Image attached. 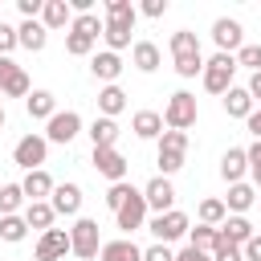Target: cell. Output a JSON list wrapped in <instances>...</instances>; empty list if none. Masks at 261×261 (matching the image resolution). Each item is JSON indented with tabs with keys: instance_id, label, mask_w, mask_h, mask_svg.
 Returning <instances> with one entry per match:
<instances>
[{
	"instance_id": "6",
	"label": "cell",
	"mask_w": 261,
	"mask_h": 261,
	"mask_svg": "<svg viewBox=\"0 0 261 261\" xmlns=\"http://www.w3.org/2000/svg\"><path fill=\"white\" fill-rule=\"evenodd\" d=\"M45 155H49L45 135H24V139H16V147H12V163H16V167H24V171L45 167Z\"/></svg>"
},
{
	"instance_id": "36",
	"label": "cell",
	"mask_w": 261,
	"mask_h": 261,
	"mask_svg": "<svg viewBox=\"0 0 261 261\" xmlns=\"http://www.w3.org/2000/svg\"><path fill=\"white\" fill-rule=\"evenodd\" d=\"M232 57H237V69H253V73L261 69V45H253V41H245Z\"/></svg>"
},
{
	"instance_id": "43",
	"label": "cell",
	"mask_w": 261,
	"mask_h": 261,
	"mask_svg": "<svg viewBox=\"0 0 261 261\" xmlns=\"http://www.w3.org/2000/svg\"><path fill=\"white\" fill-rule=\"evenodd\" d=\"M12 49H16V29H12V24H4V20H0V57H8V53H12Z\"/></svg>"
},
{
	"instance_id": "48",
	"label": "cell",
	"mask_w": 261,
	"mask_h": 261,
	"mask_svg": "<svg viewBox=\"0 0 261 261\" xmlns=\"http://www.w3.org/2000/svg\"><path fill=\"white\" fill-rule=\"evenodd\" d=\"M245 90H249V98L261 106V69H257V73H249V86H245Z\"/></svg>"
},
{
	"instance_id": "1",
	"label": "cell",
	"mask_w": 261,
	"mask_h": 261,
	"mask_svg": "<svg viewBox=\"0 0 261 261\" xmlns=\"http://www.w3.org/2000/svg\"><path fill=\"white\" fill-rule=\"evenodd\" d=\"M135 20H139V8L130 0H106V20H102V41L110 53L126 49L130 45V33H135Z\"/></svg>"
},
{
	"instance_id": "49",
	"label": "cell",
	"mask_w": 261,
	"mask_h": 261,
	"mask_svg": "<svg viewBox=\"0 0 261 261\" xmlns=\"http://www.w3.org/2000/svg\"><path fill=\"white\" fill-rule=\"evenodd\" d=\"M245 126H249V135H253V139H261V106H253V114L245 118Z\"/></svg>"
},
{
	"instance_id": "14",
	"label": "cell",
	"mask_w": 261,
	"mask_h": 261,
	"mask_svg": "<svg viewBox=\"0 0 261 261\" xmlns=\"http://www.w3.org/2000/svg\"><path fill=\"white\" fill-rule=\"evenodd\" d=\"M49 204H53L57 216H77L82 212V188L77 184H57L53 196H49Z\"/></svg>"
},
{
	"instance_id": "45",
	"label": "cell",
	"mask_w": 261,
	"mask_h": 261,
	"mask_svg": "<svg viewBox=\"0 0 261 261\" xmlns=\"http://www.w3.org/2000/svg\"><path fill=\"white\" fill-rule=\"evenodd\" d=\"M241 257H245V261H261V232H253V237L241 245Z\"/></svg>"
},
{
	"instance_id": "38",
	"label": "cell",
	"mask_w": 261,
	"mask_h": 261,
	"mask_svg": "<svg viewBox=\"0 0 261 261\" xmlns=\"http://www.w3.org/2000/svg\"><path fill=\"white\" fill-rule=\"evenodd\" d=\"M155 143H159V151H184L188 155V135L184 130H163Z\"/></svg>"
},
{
	"instance_id": "31",
	"label": "cell",
	"mask_w": 261,
	"mask_h": 261,
	"mask_svg": "<svg viewBox=\"0 0 261 261\" xmlns=\"http://www.w3.org/2000/svg\"><path fill=\"white\" fill-rule=\"evenodd\" d=\"M0 94H4V98H29V94H33V82H29V73H24L20 65H16V69H12L8 77H4Z\"/></svg>"
},
{
	"instance_id": "11",
	"label": "cell",
	"mask_w": 261,
	"mask_h": 261,
	"mask_svg": "<svg viewBox=\"0 0 261 261\" xmlns=\"http://www.w3.org/2000/svg\"><path fill=\"white\" fill-rule=\"evenodd\" d=\"M143 200H147V212L155 208V216H159V212H171V208H175V188H171V179H163V175L147 179Z\"/></svg>"
},
{
	"instance_id": "21",
	"label": "cell",
	"mask_w": 261,
	"mask_h": 261,
	"mask_svg": "<svg viewBox=\"0 0 261 261\" xmlns=\"http://www.w3.org/2000/svg\"><path fill=\"white\" fill-rule=\"evenodd\" d=\"M253 200H257V188L253 184H228V196H224V208H228V216H245L249 208H253Z\"/></svg>"
},
{
	"instance_id": "2",
	"label": "cell",
	"mask_w": 261,
	"mask_h": 261,
	"mask_svg": "<svg viewBox=\"0 0 261 261\" xmlns=\"http://www.w3.org/2000/svg\"><path fill=\"white\" fill-rule=\"evenodd\" d=\"M196 118H200V106H196V94H188V90H175L171 98H167V106H163V126L167 130H192L196 126Z\"/></svg>"
},
{
	"instance_id": "33",
	"label": "cell",
	"mask_w": 261,
	"mask_h": 261,
	"mask_svg": "<svg viewBox=\"0 0 261 261\" xmlns=\"http://www.w3.org/2000/svg\"><path fill=\"white\" fill-rule=\"evenodd\" d=\"M188 245H192V249H200V253H212V249H216V228H208V224L188 228Z\"/></svg>"
},
{
	"instance_id": "35",
	"label": "cell",
	"mask_w": 261,
	"mask_h": 261,
	"mask_svg": "<svg viewBox=\"0 0 261 261\" xmlns=\"http://www.w3.org/2000/svg\"><path fill=\"white\" fill-rule=\"evenodd\" d=\"M94 37H86V33H65V53L69 57H90L94 53Z\"/></svg>"
},
{
	"instance_id": "10",
	"label": "cell",
	"mask_w": 261,
	"mask_h": 261,
	"mask_svg": "<svg viewBox=\"0 0 261 261\" xmlns=\"http://www.w3.org/2000/svg\"><path fill=\"white\" fill-rule=\"evenodd\" d=\"M212 41H216V53H237V49L245 45V29H241V20H232V16H216V20H212Z\"/></svg>"
},
{
	"instance_id": "4",
	"label": "cell",
	"mask_w": 261,
	"mask_h": 261,
	"mask_svg": "<svg viewBox=\"0 0 261 261\" xmlns=\"http://www.w3.org/2000/svg\"><path fill=\"white\" fill-rule=\"evenodd\" d=\"M98 249H102L98 220L77 216V220H73V228H69V253H73V257H82V261H94V257H98Z\"/></svg>"
},
{
	"instance_id": "16",
	"label": "cell",
	"mask_w": 261,
	"mask_h": 261,
	"mask_svg": "<svg viewBox=\"0 0 261 261\" xmlns=\"http://www.w3.org/2000/svg\"><path fill=\"white\" fill-rule=\"evenodd\" d=\"M90 73H94L98 82L114 86V82H118V73H122V57H118V53H110V49L94 53V57H90Z\"/></svg>"
},
{
	"instance_id": "12",
	"label": "cell",
	"mask_w": 261,
	"mask_h": 261,
	"mask_svg": "<svg viewBox=\"0 0 261 261\" xmlns=\"http://www.w3.org/2000/svg\"><path fill=\"white\" fill-rule=\"evenodd\" d=\"M65 253H69V228H49V232H41V241H37V249H33L37 261H61Z\"/></svg>"
},
{
	"instance_id": "20",
	"label": "cell",
	"mask_w": 261,
	"mask_h": 261,
	"mask_svg": "<svg viewBox=\"0 0 261 261\" xmlns=\"http://www.w3.org/2000/svg\"><path fill=\"white\" fill-rule=\"evenodd\" d=\"M220 102H224V114H228V118H249V114H253V106H257V102L249 98V90H245V86H228V90L220 94Z\"/></svg>"
},
{
	"instance_id": "19",
	"label": "cell",
	"mask_w": 261,
	"mask_h": 261,
	"mask_svg": "<svg viewBox=\"0 0 261 261\" xmlns=\"http://www.w3.org/2000/svg\"><path fill=\"white\" fill-rule=\"evenodd\" d=\"M159 61H163V53H159L155 41H135V45H130V65H135L139 73H155Z\"/></svg>"
},
{
	"instance_id": "8",
	"label": "cell",
	"mask_w": 261,
	"mask_h": 261,
	"mask_svg": "<svg viewBox=\"0 0 261 261\" xmlns=\"http://www.w3.org/2000/svg\"><path fill=\"white\" fill-rule=\"evenodd\" d=\"M82 135V114L77 110H57L45 122V143H73Z\"/></svg>"
},
{
	"instance_id": "46",
	"label": "cell",
	"mask_w": 261,
	"mask_h": 261,
	"mask_svg": "<svg viewBox=\"0 0 261 261\" xmlns=\"http://www.w3.org/2000/svg\"><path fill=\"white\" fill-rule=\"evenodd\" d=\"M139 12H143V16H151V20H159V16L167 12V0H143V4H139Z\"/></svg>"
},
{
	"instance_id": "28",
	"label": "cell",
	"mask_w": 261,
	"mask_h": 261,
	"mask_svg": "<svg viewBox=\"0 0 261 261\" xmlns=\"http://www.w3.org/2000/svg\"><path fill=\"white\" fill-rule=\"evenodd\" d=\"M86 135H90V143H94V147H114L122 130H118V122H114V118H102V114H98V118L90 122V130H86Z\"/></svg>"
},
{
	"instance_id": "39",
	"label": "cell",
	"mask_w": 261,
	"mask_h": 261,
	"mask_svg": "<svg viewBox=\"0 0 261 261\" xmlns=\"http://www.w3.org/2000/svg\"><path fill=\"white\" fill-rule=\"evenodd\" d=\"M130 192H135V188H130L126 179H118V184H110V192H106V208H110V212H118V208L126 204V196H130Z\"/></svg>"
},
{
	"instance_id": "18",
	"label": "cell",
	"mask_w": 261,
	"mask_h": 261,
	"mask_svg": "<svg viewBox=\"0 0 261 261\" xmlns=\"http://www.w3.org/2000/svg\"><path fill=\"white\" fill-rule=\"evenodd\" d=\"M98 261H143V249H139L130 237L102 241V249H98Z\"/></svg>"
},
{
	"instance_id": "13",
	"label": "cell",
	"mask_w": 261,
	"mask_h": 261,
	"mask_svg": "<svg viewBox=\"0 0 261 261\" xmlns=\"http://www.w3.org/2000/svg\"><path fill=\"white\" fill-rule=\"evenodd\" d=\"M53 175L45 171V167H37V171H24V179H20V192H24V200L33 204V200H49L53 196Z\"/></svg>"
},
{
	"instance_id": "47",
	"label": "cell",
	"mask_w": 261,
	"mask_h": 261,
	"mask_svg": "<svg viewBox=\"0 0 261 261\" xmlns=\"http://www.w3.org/2000/svg\"><path fill=\"white\" fill-rule=\"evenodd\" d=\"M175 261H212V253H200V249H192V245H184V249L175 253Z\"/></svg>"
},
{
	"instance_id": "7",
	"label": "cell",
	"mask_w": 261,
	"mask_h": 261,
	"mask_svg": "<svg viewBox=\"0 0 261 261\" xmlns=\"http://www.w3.org/2000/svg\"><path fill=\"white\" fill-rule=\"evenodd\" d=\"M114 224L122 228V237H130V232H139V228H147V200H143V188H135V192L126 196V204L114 212Z\"/></svg>"
},
{
	"instance_id": "15",
	"label": "cell",
	"mask_w": 261,
	"mask_h": 261,
	"mask_svg": "<svg viewBox=\"0 0 261 261\" xmlns=\"http://www.w3.org/2000/svg\"><path fill=\"white\" fill-rule=\"evenodd\" d=\"M16 45L29 49V53H41V49L49 45V29H45L41 20H20V24H16Z\"/></svg>"
},
{
	"instance_id": "37",
	"label": "cell",
	"mask_w": 261,
	"mask_h": 261,
	"mask_svg": "<svg viewBox=\"0 0 261 261\" xmlns=\"http://www.w3.org/2000/svg\"><path fill=\"white\" fill-rule=\"evenodd\" d=\"M184 159H188L184 151H159V159H155V163H159V175H163V179H171V175L184 167Z\"/></svg>"
},
{
	"instance_id": "17",
	"label": "cell",
	"mask_w": 261,
	"mask_h": 261,
	"mask_svg": "<svg viewBox=\"0 0 261 261\" xmlns=\"http://www.w3.org/2000/svg\"><path fill=\"white\" fill-rule=\"evenodd\" d=\"M249 175V159H245V147H228L220 155V179L224 184H241Z\"/></svg>"
},
{
	"instance_id": "32",
	"label": "cell",
	"mask_w": 261,
	"mask_h": 261,
	"mask_svg": "<svg viewBox=\"0 0 261 261\" xmlns=\"http://www.w3.org/2000/svg\"><path fill=\"white\" fill-rule=\"evenodd\" d=\"M24 237H29V224H24V216H0V241L16 245V241H24Z\"/></svg>"
},
{
	"instance_id": "51",
	"label": "cell",
	"mask_w": 261,
	"mask_h": 261,
	"mask_svg": "<svg viewBox=\"0 0 261 261\" xmlns=\"http://www.w3.org/2000/svg\"><path fill=\"white\" fill-rule=\"evenodd\" d=\"M0 126H4V106H0Z\"/></svg>"
},
{
	"instance_id": "50",
	"label": "cell",
	"mask_w": 261,
	"mask_h": 261,
	"mask_svg": "<svg viewBox=\"0 0 261 261\" xmlns=\"http://www.w3.org/2000/svg\"><path fill=\"white\" fill-rule=\"evenodd\" d=\"M12 69H16V61H12V57H0V86H4V77H8Z\"/></svg>"
},
{
	"instance_id": "9",
	"label": "cell",
	"mask_w": 261,
	"mask_h": 261,
	"mask_svg": "<svg viewBox=\"0 0 261 261\" xmlns=\"http://www.w3.org/2000/svg\"><path fill=\"white\" fill-rule=\"evenodd\" d=\"M90 163H94V167H98V175H106L110 184L126 179V171H130V163H126V155H122L118 147H94Z\"/></svg>"
},
{
	"instance_id": "24",
	"label": "cell",
	"mask_w": 261,
	"mask_h": 261,
	"mask_svg": "<svg viewBox=\"0 0 261 261\" xmlns=\"http://www.w3.org/2000/svg\"><path fill=\"white\" fill-rule=\"evenodd\" d=\"M216 232H220V241H228V245L241 249V245L253 237V220H249V216H224V224H220Z\"/></svg>"
},
{
	"instance_id": "3",
	"label": "cell",
	"mask_w": 261,
	"mask_h": 261,
	"mask_svg": "<svg viewBox=\"0 0 261 261\" xmlns=\"http://www.w3.org/2000/svg\"><path fill=\"white\" fill-rule=\"evenodd\" d=\"M232 77H237V57H232V53H212V57L204 61L200 82H204L208 94H224V90L232 86Z\"/></svg>"
},
{
	"instance_id": "44",
	"label": "cell",
	"mask_w": 261,
	"mask_h": 261,
	"mask_svg": "<svg viewBox=\"0 0 261 261\" xmlns=\"http://www.w3.org/2000/svg\"><path fill=\"white\" fill-rule=\"evenodd\" d=\"M143 261H175V253H171L167 245H159V241H155V245H147V249H143Z\"/></svg>"
},
{
	"instance_id": "41",
	"label": "cell",
	"mask_w": 261,
	"mask_h": 261,
	"mask_svg": "<svg viewBox=\"0 0 261 261\" xmlns=\"http://www.w3.org/2000/svg\"><path fill=\"white\" fill-rule=\"evenodd\" d=\"M212 261H245V257H241V249H237V245L220 241V232H216V249H212Z\"/></svg>"
},
{
	"instance_id": "34",
	"label": "cell",
	"mask_w": 261,
	"mask_h": 261,
	"mask_svg": "<svg viewBox=\"0 0 261 261\" xmlns=\"http://www.w3.org/2000/svg\"><path fill=\"white\" fill-rule=\"evenodd\" d=\"M69 33H86V37H102V16L98 12H82V16H73V24H69Z\"/></svg>"
},
{
	"instance_id": "27",
	"label": "cell",
	"mask_w": 261,
	"mask_h": 261,
	"mask_svg": "<svg viewBox=\"0 0 261 261\" xmlns=\"http://www.w3.org/2000/svg\"><path fill=\"white\" fill-rule=\"evenodd\" d=\"M130 130H135L139 139H159V135H163V114H159V110H139V114L130 118Z\"/></svg>"
},
{
	"instance_id": "26",
	"label": "cell",
	"mask_w": 261,
	"mask_h": 261,
	"mask_svg": "<svg viewBox=\"0 0 261 261\" xmlns=\"http://www.w3.org/2000/svg\"><path fill=\"white\" fill-rule=\"evenodd\" d=\"M24 110H29V118H53L57 114V98L49 94V90H33L29 98H24Z\"/></svg>"
},
{
	"instance_id": "30",
	"label": "cell",
	"mask_w": 261,
	"mask_h": 261,
	"mask_svg": "<svg viewBox=\"0 0 261 261\" xmlns=\"http://www.w3.org/2000/svg\"><path fill=\"white\" fill-rule=\"evenodd\" d=\"M196 216H200V224H208V228H220V224H224V216H228V208H224V200L208 196V200H200Z\"/></svg>"
},
{
	"instance_id": "23",
	"label": "cell",
	"mask_w": 261,
	"mask_h": 261,
	"mask_svg": "<svg viewBox=\"0 0 261 261\" xmlns=\"http://www.w3.org/2000/svg\"><path fill=\"white\" fill-rule=\"evenodd\" d=\"M24 224L29 228H41V232H49L53 228V220H57V212H53V204L49 200H33V204H24Z\"/></svg>"
},
{
	"instance_id": "25",
	"label": "cell",
	"mask_w": 261,
	"mask_h": 261,
	"mask_svg": "<svg viewBox=\"0 0 261 261\" xmlns=\"http://www.w3.org/2000/svg\"><path fill=\"white\" fill-rule=\"evenodd\" d=\"M122 110H126L122 86H102V90H98V114H102V118H118Z\"/></svg>"
},
{
	"instance_id": "5",
	"label": "cell",
	"mask_w": 261,
	"mask_h": 261,
	"mask_svg": "<svg viewBox=\"0 0 261 261\" xmlns=\"http://www.w3.org/2000/svg\"><path fill=\"white\" fill-rule=\"evenodd\" d=\"M147 228H151V237H155L159 245H171V241L188 237V228H192V216H188V212H179V208H171V212H159V216H151V220H147Z\"/></svg>"
},
{
	"instance_id": "29",
	"label": "cell",
	"mask_w": 261,
	"mask_h": 261,
	"mask_svg": "<svg viewBox=\"0 0 261 261\" xmlns=\"http://www.w3.org/2000/svg\"><path fill=\"white\" fill-rule=\"evenodd\" d=\"M24 192H20V184H0V216H20L24 212Z\"/></svg>"
},
{
	"instance_id": "22",
	"label": "cell",
	"mask_w": 261,
	"mask_h": 261,
	"mask_svg": "<svg viewBox=\"0 0 261 261\" xmlns=\"http://www.w3.org/2000/svg\"><path fill=\"white\" fill-rule=\"evenodd\" d=\"M41 24H45L49 33H57V29H69V24H73V12H69V4H65V0H45V8H41Z\"/></svg>"
},
{
	"instance_id": "40",
	"label": "cell",
	"mask_w": 261,
	"mask_h": 261,
	"mask_svg": "<svg viewBox=\"0 0 261 261\" xmlns=\"http://www.w3.org/2000/svg\"><path fill=\"white\" fill-rule=\"evenodd\" d=\"M245 159H249V175H253V188H261V139H253L245 147Z\"/></svg>"
},
{
	"instance_id": "42",
	"label": "cell",
	"mask_w": 261,
	"mask_h": 261,
	"mask_svg": "<svg viewBox=\"0 0 261 261\" xmlns=\"http://www.w3.org/2000/svg\"><path fill=\"white\" fill-rule=\"evenodd\" d=\"M41 8H45V0H16V12L24 20H41Z\"/></svg>"
}]
</instances>
